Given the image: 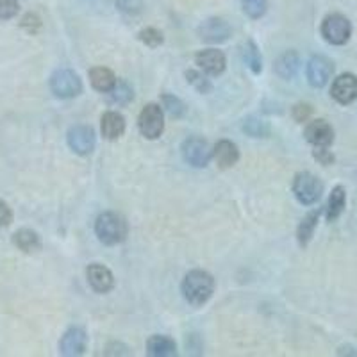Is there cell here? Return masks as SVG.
Here are the masks:
<instances>
[{"label": "cell", "instance_id": "obj_1", "mask_svg": "<svg viewBox=\"0 0 357 357\" xmlns=\"http://www.w3.org/2000/svg\"><path fill=\"white\" fill-rule=\"evenodd\" d=\"M215 291V279L204 270H193L183 280V295L191 305L200 307L211 298Z\"/></svg>", "mask_w": 357, "mask_h": 357}, {"label": "cell", "instance_id": "obj_2", "mask_svg": "<svg viewBox=\"0 0 357 357\" xmlns=\"http://www.w3.org/2000/svg\"><path fill=\"white\" fill-rule=\"evenodd\" d=\"M95 232L104 245H118L126 240L127 223L118 213H102L95 223Z\"/></svg>", "mask_w": 357, "mask_h": 357}, {"label": "cell", "instance_id": "obj_3", "mask_svg": "<svg viewBox=\"0 0 357 357\" xmlns=\"http://www.w3.org/2000/svg\"><path fill=\"white\" fill-rule=\"evenodd\" d=\"M324 191V184L317 175L309 174V172H301L293 181V193L296 200L304 206H312L317 204Z\"/></svg>", "mask_w": 357, "mask_h": 357}, {"label": "cell", "instance_id": "obj_4", "mask_svg": "<svg viewBox=\"0 0 357 357\" xmlns=\"http://www.w3.org/2000/svg\"><path fill=\"white\" fill-rule=\"evenodd\" d=\"M350 34H352V25L349 18L340 13L329 15L321 24V36L331 45H345L350 40Z\"/></svg>", "mask_w": 357, "mask_h": 357}, {"label": "cell", "instance_id": "obj_5", "mask_svg": "<svg viewBox=\"0 0 357 357\" xmlns=\"http://www.w3.org/2000/svg\"><path fill=\"white\" fill-rule=\"evenodd\" d=\"M50 89L59 98H73L82 91V82L72 70H57L50 77Z\"/></svg>", "mask_w": 357, "mask_h": 357}, {"label": "cell", "instance_id": "obj_6", "mask_svg": "<svg viewBox=\"0 0 357 357\" xmlns=\"http://www.w3.org/2000/svg\"><path fill=\"white\" fill-rule=\"evenodd\" d=\"M138 127L142 134L149 139H158L165 129V116H162V109L158 104H149L142 109L138 120Z\"/></svg>", "mask_w": 357, "mask_h": 357}, {"label": "cell", "instance_id": "obj_7", "mask_svg": "<svg viewBox=\"0 0 357 357\" xmlns=\"http://www.w3.org/2000/svg\"><path fill=\"white\" fill-rule=\"evenodd\" d=\"M183 155L184 159H186V162H190L191 167L202 168V167H207V162L211 161L213 151L206 139L190 138L184 142Z\"/></svg>", "mask_w": 357, "mask_h": 357}, {"label": "cell", "instance_id": "obj_8", "mask_svg": "<svg viewBox=\"0 0 357 357\" xmlns=\"http://www.w3.org/2000/svg\"><path fill=\"white\" fill-rule=\"evenodd\" d=\"M331 95L336 102L347 106L352 104L357 98V77L354 73H341L340 77L334 79L333 88H331Z\"/></svg>", "mask_w": 357, "mask_h": 357}, {"label": "cell", "instance_id": "obj_9", "mask_svg": "<svg viewBox=\"0 0 357 357\" xmlns=\"http://www.w3.org/2000/svg\"><path fill=\"white\" fill-rule=\"evenodd\" d=\"M68 145L75 154L88 155L95 149V132L88 126H75L68 130Z\"/></svg>", "mask_w": 357, "mask_h": 357}, {"label": "cell", "instance_id": "obj_10", "mask_svg": "<svg viewBox=\"0 0 357 357\" xmlns=\"http://www.w3.org/2000/svg\"><path fill=\"white\" fill-rule=\"evenodd\" d=\"M334 72V66L331 59L324 56H314L311 61L307 63V79L309 84L314 88H324L329 82L331 75Z\"/></svg>", "mask_w": 357, "mask_h": 357}, {"label": "cell", "instance_id": "obj_11", "mask_svg": "<svg viewBox=\"0 0 357 357\" xmlns=\"http://www.w3.org/2000/svg\"><path fill=\"white\" fill-rule=\"evenodd\" d=\"M89 286L98 293H107L113 289L114 279L109 268L102 266V264H89L86 270Z\"/></svg>", "mask_w": 357, "mask_h": 357}, {"label": "cell", "instance_id": "obj_12", "mask_svg": "<svg viewBox=\"0 0 357 357\" xmlns=\"http://www.w3.org/2000/svg\"><path fill=\"white\" fill-rule=\"evenodd\" d=\"M199 34L202 40L209 41V43H222L231 36V27L222 18H211L200 25Z\"/></svg>", "mask_w": 357, "mask_h": 357}, {"label": "cell", "instance_id": "obj_13", "mask_svg": "<svg viewBox=\"0 0 357 357\" xmlns=\"http://www.w3.org/2000/svg\"><path fill=\"white\" fill-rule=\"evenodd\" d=\"M197 65L200 66V70H204L209 75H220V73L225 70V56H223L222 50L216 49H207L200 50L195 57Z\"/></svg>", "mask_w": 357, "mask_h": 357}, {"label": "cell", "instance_id": "obj_14", "mask_svg": "<svg viewBox=\"0 0 357 357\" xmlns=\"http://www.w3.org/2000/svg\"><path fill=\"white\" fill-rule=\"evenodd\" d=\"M305 139L314 146H329L334 142V130L325 120H314L305 127Z\"/></svg>", "mask_w": 357, "mask_h": 357}, {"label": "cell", "instance_id": "obj_15", "mask_svg": "<svg viewBox=\"0 0 357 357\" xmlns=\"http://www.w3.org/2000/svg\"><path fill=\"white\" fill-rule=\"evenodd\" d=\"M63 356H81L86 350V333L81 327H72L65 333L61 343H59Z\"/></svg>", "mask_w": 357, "mask_h": 357}, {"label": "cell", "instance_id": "obj_16", "mask_svg": "<svg viewBox=\"0 0 357 357\" xmlns=\"http://www.w3.org/2000/svg\"><path fill=\"white\" fill-rule=\"evenodd\" d=\"M213 155H215V161L220 168H231L234 167L238 159H240V151L238 146L234 145L229 139H222V142L216 143L215 151H213Z\"/></svg>", "mask_w": 357, "mask_h": 357}, {"label": "cell", "instance_id": "obj_17", "mask_svg": "<svg viewBox=\"0 0 357 357\" xmlns=\"http://www.w3.org/2000/svg\"><path fill=\"white\" fill-rule=\"evenodd\" d=\"M126 130V120L116 111H107L102 116V134L107 139H118Z\"/></svg>", "mask_w": 357, "mask_h": 357}, {"label": "cell", "instance_id": "obj_18", "mask_svg": "<svg viewBox=\"0 0 357 357\" xmlns=\"http://www.w3.org/2000/svg\"><path fill=\"white\" fill-rule=\"evenodd\" d=\"M146 354L154 357H170L177 354V345L167 336H152L146 341Z\"/></svg>", "mask_w": 357, "mask_h": 357}, {"label": "cell", "instance_id": "obj_19", "mask_svg": "<svg viewBox=\"0 0 357 357\" xmlns=\"http://www.w3.org/2000/svg\"><path fill=\"white\" fill-rule=\"evenodd\" d=\"M89 81H91V86L102 93H107L116 86L114 73L109 68H102V66L89 70Z\"/></svg>", "mask_w": 357, "mask_h": 357}, {"label": "cell", "instance_id": "obj_20", "mask_svg": "<svg viewBox=\"0 0 357 357\" xmlns=\"http://www.w3.org/2000/svg\"><path fill=\"white\" fill-rule=\"evenodd\" d=\"M345 204H347V195H345V190L341 186H336L333 190L329 197V202H327V220L329 222H334L341 216L343 209H345Z\"/></svg>", "mask_w": 357, "mask_h": 357}, {"label": "cell", "instance_id": "obj_21", "mask_svg": "<svg viewBox=\"0 0 357 357\" xmlns=\"http://www.w3.org/2000/svg\"><path fill=\"white\" fill-rule=\"evenodd\" d=\"M13 241H15V245L24 252H34L40 248V238H38L36 232L31 231V229H20V231L15 234Z\"/></svg>", "mask_w": 357, "mask_h": 357}, {"label": "cell", "instance_id": "obj_22", "mask_svg": "<svg viewBox=\"0 0 357 357\" xmlns=\"http://www.w3.org/2000/svg\"><path fill=\"white\" fill-rule=\"evenodd\" d=\"M241 56H243L245 65H247L254 73H259L261 70H263V59H261V54L254 41H247V43L243 45Z\"/></svg>", "mask_w": 357, "mask_h": 357}, {"label": "cell", "instance_id": "obj_23", "mask_svg": "<svg viewBox=\"0 0 357 357\" xmlns=\"http://www.w3.org/2000/svg\"><path fill=\"white\" fill-rule=\"evenodd\" d=\"M318 218H320V211H312L309 213V215L302 220L301 225H298L296 236H298V243H301L302 247H305V245L309 243V240H311L312 232H314V227H317L318 223Z\"/></svg>", "mask_w": 357, "mask_h": 357}, {"label": "cell", "instance_id": "obj_24", "mask_svg": "<svg viewBox=\"0 0 357 357\" xmlns=\"http://www.w3.org/2000/svg\"><path fill=\"white\" fill-rule=\"evenodd\" d=\"M298 68V56L295 52H286L284 56H280L277 61L275 70L282 79H291Z\"/></svg>", "mask_w": 357, "mask_h": 357}, {"label": "cell", "instance_id": "obj_25", "mask_svg": "<svg viewBox=\"0 0 357 357\" xmlns=\"http://www.w3.org/2000/svg\"><path fill=\"white\" fill-rule=\"evenodd\" d=\"M241 2H243L245 13L252 18L263 17L266 11V0H241Z\"/></svg>", "mask_w": 357, "mask_h": 357}, {"label": "cell", "instance_id": "obj_26", "mask_svg": "<svg viewBox=\"0 0 357 357\" xmlns=\"http://www.w3.org/2000/svg\"><path fill=\"white\" fill-rule=\"evenodd\" d=\"M186 77H188V82H190L191 86H195L200 93H207V91L211 89V82L207 81L202 73L195 72V70H190V72H186Z\"/></svg>", "mask_w": 357, "mask_h": 357}, {"label": "cell", "instance_id": "obj_27", "mask_svg": "<svg viewBox=\"0 0 357 357\" xmlns=\"http://www.w3.org/2000/svg\"><path fill=\"white\" fill-rule=\"evenodd\" d=\"M162 104H165V107L168 109V113H170L172 116H175V118H181L184 113H186V107H184V104L178 100L177 97H172V95H165V97H162Z\"/></svg>", "mask_w": 357, "mask_h": 357}, {"label": "cell", "instance_id": "obj_28", "mask_svg": "<svg viewBox=\"0 0 357 357\" xmlns=\"http://www.w3.org/2000/svg\"><path fill=\"white\" fill-rule=\"evenodd\" d=\"M139 40L145 45H149V47H159L162 43V34L159 33L158 29L146 27L139 33Z\"/></svg>", "mask_w": 357, "mask_h": 357}, {"label": "cell", "instance_id": "obj_29", "mask_svg": "<svg viewBox=\"0 0 357 357\" xmlns=\"http://www.w3.org/2000/svg\"><path fill=\"white\" fill-rule=\"evenodd\" d=\"M111 91H113V102H118V104H127L132 98V89L126 82H116Z\"/></svg>", "mask_w": 357, "mask_h": 357}, {"label": "cell", "instance_id": "obj_30", "mask_svg": "<svg viewBox=\"0 0 357 357\" xmlns=\"http://www.w3.org/2000/svg\"><path fill=\"white\" fill-rule=\"evenodd\" d=\"M245 132H248L250 136H256V138H261V136H264V134L268 132L266 126H264L263 122H259V120H254V118H250V120H247L245 122Z\"/></svg>", "mask_w": 357, "mask_h": 357}, {"label": "cell", "instance_id": "obj_31", "mask_svg": "<svg viewBox=\"0 0 357 357\" xmlns=\"http://www.w3.org/2000/svg\"><path fill=\"white\" fill-rule=\"evenodd\" d=\"M18 13V4L15 0H0V20H8Z\"/></svg>", "mask_w": 357, "mask_h": 357}, {"label": "cell", "instance_id": "obj_32", "mask_svg": "<svg viewBox=\"0 0 357 357\" xmlns=\"http://www.w3.org/2000/svg\"><path fill=\"white\" fill-rule=\"evenodd\" d=\"M311 113L312 109L307 104H298V106H295V109H293V116H295L296 122H305V120L311 116Z\"/></svg>", "mask_w": 357, "mask_h": 357}, {"label": "cell", "instance_id": "obj_33", "mask_svg": "<svg viewBox=\"0 0 357 357\" xmlns=\"http://www.w3.org/2000/svg\"><path fill=\"white\" fill-rule=\"evenodd\" d=\"M13 220V213L6 202L0 200V227H8Z\"/></svg>", "mask_w": 357, "mask_h": 357}, {"label": "cell", "instance_id": "obj_34", "mask_svg": "<svg viewBox=\"0 0 357 357\" xmlns=\"http://www.w3.org/2000/svg\"><path fill=\"white\" fill-rule=\"evenodd\" d=\"M314 149H317V151H314V158H317L320 162H324V165H331V162L334 161V155L327 151V146H314Z\"/></svg>", "mask_w": 357, "mask_h": 357}, {"label": "cell", "instance_id": "obj_35", "mask_svg": "<svg viewBox=\"0 0 357 357\" xmlns=\"http://www.w3.org/2000/svg\"><path fill=\"white\" fill-rule=\"evenodd\" d=\"M116 2L118 6H120V9H123V11L127 13H136L142 8V2H139V0H116Z\"/></svg>", "mask_w": 357, "mask_h": 357}]
</instances>
